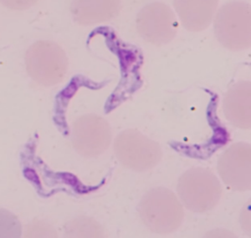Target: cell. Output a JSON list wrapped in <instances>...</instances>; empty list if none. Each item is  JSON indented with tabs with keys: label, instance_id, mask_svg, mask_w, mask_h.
I'll use <instances>...</instances> for the list:
<instances>
[{
	"label": "cell",
	"instance_id": "cell-1",
	"mask_svg": "<svg viewBox=\"0 0 251 238\" xmlns=\"http://www.w3.org/2000/svg\"><path fill=\"white\" fill-rule=\"evenodd\" d=\"M139 215L146 227L157 234L174 233L184 217L183 205L174 192L164 187L151 189L143 196Z\"/></svg>",
	"mask_w": 251,
	"mask_h": 238
},
{
	"label": "cell",
	"instance_id": "cell-2",
	"mask_svg": "<svg viewBox=\"0 0 251 238\" xmlns=\"http://www.w3.org/2000/svg\"><path fill=\"white\" fill-rule=\"evenodd\" d=\"M222 191L217 176L203 168H194L183 173L177 184V192L183 205L196 213L214 209L220 202Z\"/></svg>",
	"mask_w": 251,
	"mask_h": 238
},
{
	"label": "cell",
	"instance_id": "cell-3",
	"mask_svg": "<svg viewBox=\"0 0 251 238\" xmlns=\"http://www.w3.org/2000/svg\"><path fill=\"white\" fill-rule=\"evenodd\" d=\"M25 64L34 81L47 87L63 81L68 69L66 53L51 41H40L31 46L26 54Z\"/></svg>",
	"mask_w": 251,
	"mask_h": 238
},
{
	"label": "cell",
	"instance_id": "cell-4",
	"mask_svg": "<svg viewBox=\"0 0 251 238\" xmlns=\"http://www.w3.org/2000/svg\"><path fill=\"white\" fill-rule=\"evenodd\" d=\"M214 31L224 47L240 51L251 47V7L241 3H229L219 10L214 20Z\"/></svg>",
	"mask_w": 251,
	"mask_h": 238
},
{
	"label": "cell",
	"instance_id": "cell-5",
	"mask_svg": "<svg viewBox=\"0 0 251 238\" xmlns=\"http://www.w3.org/2000/svg\"><path fill=\"white\" fill-rule=\"evenodd\" d=\"M114 150L123 166L136 171L154 167L163 156L157 142L136 130H126L118 135L115 140Z\"/></svg>",
	"mask_w": 251,
	"mask_h": 238
},
{
	"label": "cell",
	"instance_id": "cell-6",
	"mask_svg": "<svg viewBox=\"0 0 251 238\" xmlns=\"http://www.w3.org/2000/svg\"><path fill=\"white\" fill-rule=\"evenodd\" d=\"M111 129L106 120L97 115H86L75 121L72 144L78 153L94 157L104 153L111 142Z\"/></svg>",
	"mask_w": 251,
	"mask_h": 238
},
{
	"label": "cell",
	"instance_id": "cell-7",
	"mask_svg": "<svg viewBox=\"0 0 251 238\" xmlns=\"http://www.w3.org/2000/svg\"><path fill=\"white\" fill-rule=\"evenodd\" d=\"M137 30L144 40L163 45L174 39L177 24L169 6L162 3L149 4L137 15Z\"/></svg>",
	"mask_w": 251,
	"mask_h": 238
},
{
	"label": "cell",
	"instance_id": "cell-8",
	"mask_svg": "<svg viewBox=\"0 0 251 238\" xmlns=\"http://www.w3.org/2000/svg\"><path fill=\"white\" fill-rule=\"evenodd\" d=\"M220 177L233 190L246 191L251 187V147L235 143L221 155L218 162Z\"/></svg>",
	"mask_w": 251,
	"mask_h": 238
},
{
	"label": "cell",
	"instance_id": "cell-9",
	"mask_svg": "<svg viewBox=\"0 0 251 238\" xmlns=\"http://www.w3.org/2000/svg\"><path fill=\"white\" fill-rule=\"evenodd\" d=\"M223 111L235 127L247 130L251 126V85L240 81L228 90L224 98Z\"/></svg>",
	"mask_w": 251,
	"mask_h": 238
},
{
	"label": "cell",
	"instance_id": "cell-10",
	"mask_svg": "<svg viewBox=\"0 0 251 238\" xmlns=\"http://www.w3.org/2000/svg\"><path fill=\"white\" fill-rule=\"evenodd\" d=\"M175 9L183 27L190 31H202L210 25L218 7L214 0L175 1Z\"/></svg>",
	"mask_w": 251,
	"mask_h": 238
},
{
	"label": "cell",
	"instance_id": "cell-11",
	"mask_svg": "<svg viewBox=\"0 0 251 238\" xmlns=\"http://www.w3.org/2000/svg\"><path fill=\"white\" fill-rule=\"evenodd\" d=\"M119 5L117 1H76L73 11L79 23L90 24L113 17L117 14Z\"/></svg>",
	"mask_w": 251,
	"mask_h": 238
},
{
	"label": "cell",
	"instance_id": "cell-12",
	"mask_svg": "<svg viewBox=\"0 0 251 238\" xmlns=\"http://www.w3.org/2000/svg\"><path fill=\"white\" fill-rule=\"evenodd\" d=\"M71 238H101L103 231L100 225L92 219H76L72 221L66 229Z\"/></svg>",
	"mask_w": 251,
	"mask_h": 238
}]
</instances>
